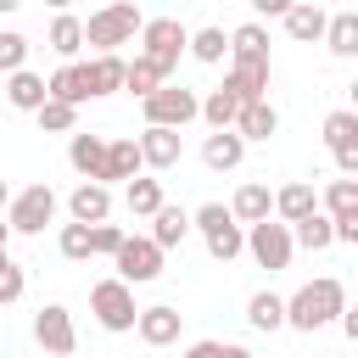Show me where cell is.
<instances>
[{"instance_id":"cell-9","label":"cell","mask_w":358,"mask_h":358,"mask_svg":"<svg viewBox=\"0 0 358 358\" xmlns=\"http://www.w3.org/2000/svg\"><path fill=\"white\" fill-rule=\"evenodd\" d=\"M6 207H11V213H6V224H11L17 235H39V229L56 218V190H50V185H28V190H22V196H11Z\"/></svg>"},{"instance_id":"cell-7","label":"cell","mask_w":358,"mask_h":358,"mask_svg":"<svg viewBox=\"0 0 358 358\" xmlns=\"http://www.w3.org/2000/svg\"><path fill=\"white\" fill-rule=\"evenodd\" d=\"M90 308H95V319H101V330H134V285H123V280H95L90 285Z\"/></svg>"},{"instance_id":"cell-24","label":"cell","mask_w":358,"mask_h":358,"mask_svg":"<svg viewBox=\"0 0 358 358\" xmlns=\"http://www.w3.org/2000/svg\"><path fill=\"white\" fill-rule=\"evenodd\" d=\"M145 162H140V145L134 140H106V173H101V185L106 179H134Z\"/></svg>"},{"instance_id":"cell-40","label":"cell","mask_w":358,"mask_h":358,"mask_svg":"<svg viewBox=\"0 0 358 358\" xmlns=\"http://www.w3.org/2000/svg\"><path fill=\"white\" fill-rule=\"evenodd\" d=\"M22 56H28V39L22 34H0V73H17Z\"/></svg>"},{"instance_id":"cell-34","label":"cell","mask_w":358,"mask_h":358,"mask_svg":"<svg viewBox=\"0 0 358 358\" xmlns=\"http://www.w3.org/2000/svg\"><path fill=\"white\" fill-rule=\"evenodd\" d=\"M185 50H190L196 62H207V67H213V62H224V56H229V39H224V28H201V34H190V45H185Z\"/></svg>"},{"instance_id":"cell-39","label":"cell","mask_w":358,"mask_h":358,"mask_svg":"<svg viewBox=\"0 0 358 358\" xmlns=\"http://www.w3.org/2000/svg\"><path fill=\"white\" fill-rule=\"evenodd\" d=\"M117 246H123V229H117V224H90V257H95V252L112 257Z\"/></svg>"},{"instance_id":"cell-18","label":"cell","mask_w":358,"mask_h":358,"mask_svg":"<svg viewBox=\"0 0 358 358\" xmlns=\"http://www.w3.org/2000/svg\"><path fill=\"white\" fill-rule=\"evenodd\" d=\"M45 90H50V101H67V106L90 101V78H84V62H62V67L45 78Z\"/></svg>"},{"instance_id":"cell-25","label":"cell","mask_w":358,"mask_h":358,"mask_svg":"<svg viewBox=\"0 0 358 358\" xmlns=\"http://www.w3.org/2000/svg\"><path fill=\"white\" fill-rule=\"evenodd\" d=\"M324 22H330V17H324L319 6H302V0L285 11V34L302 39V45H308V39H324Z\"/></svg>"},{"instance_id":"cell-41","label":"cell","mask_w":358,"mask_h":358,"mask_svg":"<svg viewBox=\"0 0 358 358\" xmlns=\"http://www.w3.org/2000/svg\"><path fill=\"white\" fill-rule=\"evenodd\" d=\"M22 285H28V274L6 257V268H0V308H6V302H17V296H22Z\"/></svg>"},{"instance_id":"cell-47","label":"cell","mask_w":358,"mask_h":358,"mask_svg":"<svg viewBox=\"0 0 358 358\" xmlns=\"http://www.w3.org/2000/svg\"><path fill=\"white\" fill-rule=\"evenodd\" d=\"M17 6H22V0H0V11H17Z\"/></svg>"},{"instance_id":"cell-2","label":"cell","mask_w":358,"mask_h":358,"mask_svg":"<svg viewBox=\"0 0 358 358\" xmlns=\"http://www.w3.org/2000/svg\"><path fill=\"white\" fill-rule=\"evenodd\" d=\"M140 28H145L140 6H134V0H112V6H101V11L84 22V45H95V50L106 56L112 45H129Z\"/></svg>"},{"instance_id":"cell-30","label":"cell","mask_w":358,"mask_h":358,"mask_svg":"<svg viewBox=\"0 0 358 358\" xmlns=\"http://www.w3.org/2000/svg\"><path fill=\"white\" fill-rule=\"evenodd\" d=\"M235 112H241V101H235V95L224 90V84H218V90H213V95H207V101L196 106V117H207L213 129H235Z\"/></svg>"},{"instance_id":"cell-17","label":"cell","mask_w":358,"mask_h":358,"mask_svg":"<svg viewBox=\"0 0 358 358\" xmlns=\"http://www.w3.org/2000/svg\"><path fill=\"white\" fill-rule=\"evenodd\" d=\"M67 162H73V168H78L90 185H101V173H106V140H101V134H73Z\"/></svg>"},{"instance_id":"cell-23","label":"cell","mask_w":358,"mask_h":358,"mask_svg":"<svg viewBox=\"0 0 358 358\" xmlns=\"http://www.w3.org/2000/svg\"><path fill=\"white\" fill-rule=\"evenodd\" d=\"M84 78H90V95H112V90H123V56L106 50V56L84 62Z\"/></svg>"},{"instance_id":"cell-49","label":"cell","mask_w":358,"mask_h":358,"mask_svg":"<svg viewBox=\"0 0 358 358\" xmlns=\"http://www.w3.org/2000/svg\"><path fill=\"white\" fill-rule=\"evenodd\" d=\"M0 268H6V252H0Z\"/></svg>"},{"instance_id":"cell-26","label":"cell","mask_w":358,"mask_h":358,"mask_svg":"<svg viewBox=\"0 0 358 358\" xmlns=\"http://www.w3.org/2000/svg\"><path fill=\"white\" fill-rule=\"evenodd\" d=\"M229 62H268V34H263L257 22L235 28V34H229Z\"/></svg>"},{"instance_id":"cell-27","label":"cell","mask_w":358,"mask_h":358,"mask_svg":"<svg viewBox=\"0 0 358 358\" xmlns=\"http://www.w3.org/2000/svg\"><path fill=\"white\" fill-rule=\"evenodd\" d=\"M274 213H280L285 224H296V218L319 213V196H313V185H285V190L274 196Z\"/></svg>"},{"instance_id":"cell-45","label":"cell","mask_w":358,"mask_h":358,"mask_svg":"<svg viewBox=\"0 0 358 358\" xmlns=\"http://www.w3.org/2000/svg\"><path fill=\"white\" fill-rule=\"evenodd\" d=\"M6 241H11V224H0V252H6Z\"/></svg>"},{"instance_id":"cell-36","label":"cell","mask_w":358,"mask_h":358,"mask_svg":"<svg viewBox=\"0 0 358 358\" xmlns=\"http://www.w3.org/2000/svg\"><path fill=\"white\" fill-rule=\"evenodd\" d=\"M34 117H39V129H45V134H73V123H78V106H67V101H45Z\"/></svg>"},{"instance_id":"cell-29","label":"cell","mask_w":358,"mask_h":358,"mask_svg":"<svg viewBox=\"0 0 358 358\" xmlns=\"http://www.w3.org/2000/svg\"><path fill=\"white\" fill-rule=\"evenodd\" d=\"M324 39H330V50H336V56H358V11L330 17V22H324Z\"/></svg>"},{"instance_id":"cell-5","label":"cell","mask_w":358,"mask_h":358,"mask_svg":"<svg viewBox=\"0 0 358 358\" xmlns=\"http://www.w3.org/2000/svg\"><path fill=\"white\" fill-rule=\"evenodd\" d=\"M196 106H201L196 90H185V84H157V90L145 95V123H151V129H185V123L196 117Z\"/></svg>"},{"instance_id":"cell-46","label":"cell","mask_w":358,"mask_h":358,"mask_svg":"<svg viewBox=\"0 0 358 358\" xmlns=\"http://www.w3.org/2000/svg\"><path fill=\"white\" fill-rule=\"evenodd\" d=\"M6 201H11V185H6V179H0V207H6Z\"/></svg>"},{"instance_id":"cell-35","label":"cell","mask_w":358,"mask_h":358,"mask_svg":"<svg viewBox=\"0 0 358 358\" xmlns=\"http://www.w3.org/2000/svg\"><path fill=\"white\" fill-rule=\"evenodd\" d=\"M157 84H168V78H162V73H157V67H151L145 56H134V62H123V90H134V95L145 101V95L157 90Z\"/></svg>"},{"instance_id":"cell-21","label":"cell","mask_w":358,"mask_h":358,"mask_svg":"<svg viewBox=\"0 0 358 358\" xmlns=\"http://www.w3.org/2000/svg\"><path fill=\"white\" fill-rule=\"evenodd\" d=\"M268 213H274L268 185H241V190H235V201H229V218H235V224H263Z\"/></svg>"},{"instance_id":"cell-3","label":"cell","mask_w":358,"mask_h":358,"mask_svg":"<svg viewBox=\"0 0 358 358\" xmlns=\"http://www.w3.org/2000/svg\"><path fill=\"white\" fill-rule=\"evenodd\" d=\"M140 39H145V62H151L162 78H173V67H179V56H185V45H190L185 22H179V17H151V22L140 28Z\"/></svg>"},{"instance_id":"cell-38","label":"cell","mask_w":358,"mask_h":358,"mask_svg":"<svg viewBox=\"0 0 358 358\" xmlns=\"http://www.w3.org/2000/svg\"><path fill=\"white\" fill-rule=\"evenodd\" d=\"M62 257H73V263L90 257V224H62Z\"/></svg>"},{"instance_id":"cell-16","label":"cell","mask_w":358,"mask_h":358,"mask_svg":"<svg viewBox=\"0 0 358 358\" xmlns=\"http://www.w3.org/2000/svg\"><path fill=\"white\" fill-rule=\"evenodd\" d=\"M6 101H11L17 112H39V106L50 101V90H45V78H39V73L17 67V73H6Z\"/></svg>"},{"instance_id":"cell-28","label":"cell","mask_w":358,"mask_h":358,"mask_svg":"<svg viewBox=\"0 0 358 358\" xmlns=\"http://www.w3.org/2000/svg\"><path fill=\"white\" fill-rule=\"evenodd\" d=\"M246 319H252V330H280V324H285V296L257 291V296L246 302Z\"/></svg>"},{"instance_id":"cell-11","label":"cell","mask_w":358,"mask_h":358,"mask_svg":"<svg viewBox=\"0 0 358 358\" xmlns=\"http://www.w3.org/2000/svg\"><path fill=\"white\" fill-rule=\"evenodd\" d=\"M324 145L336 151V168L352 179L358 173V112H330L324 117Z\"/></svg>"},{"instance_id":"cell-19","label":"cell","mask_w":358,"mask_h":358,"mask_svg":"<svg viewBox=\"0 0 358 358\" xmlns=\"http://www.w3.org/2000/svg\"><path fill=\"white\" fill-rule=\"evenodd\" d=\"M241 157H246V140H241L235 129H213L207 145H201V162L218 168V173H224V168H241Z\"/></svg>"},{"instance_id":"cell-15","label":"cell","mask_w":358,"mask_h":358,"mask_svg":"<svg viewBox=\"0 0 358 358\" xmlns=\"http://www.w3.org/2000/svg\"><path fill=\"white\" fill-rule=\"evenodd\" d=\"M67 213H73V224H106V213H112V190L84 179V185L67 196Z\"/></svg>"},{"instance_id":"cell-14","label":"cell","mask_w":358,"mask_h":358,"mask_svg":"<svg viewBox=\"0 0 358 358\" xmlns=\"http://www.w3.org/2000/svg\"><path fill=\"white\" fill-rule=\"evenodd\" d=\"M224 90L246 106V101H268V62H235L229 67V78H224Z\"/></svg>"},{"instance_id":"cell-1","label":"cell","mask_w":358,"mask_h":358,"mask_svg":"<svg viewBox=\"0 0 358 358\" xmlns=\"http://www.w3.org/2000/svg\"><path fill=\"white\" fill-rule=\"evenodd\" d=\"M336 313H347V291H341V280H330V274H324V280H308V285L285 302V324H291V330H308V336H313L319 324H330Z\"/></svg>"},{"instance_id":"cell-32","label":"cell","mask_w":358,"mask_h":358,"mask_svg":"<svg viewBox=\"0 0 358 358\" xmlns=\"http://www.w3.org/2000/svg\"><path fill=\"white\" fill-rule=\"evenodd\" d=\"M50 50H56V56H78V50H84V22L62 11V17L50 22Z\"/></svg>"},{"instance_id":"cell-12","label":"cell","mask_w":358,"mask_h":358,"mask_svg":"<svg viewBox=\"0 0 358 358\" xmlns=\"http://www.w3.org/2000/svg\"><path fill=\"white\" fill-rule=\"evenodd\" d=\"M179 324H185V313H179V308H168V302H157V308H140V313H134V330H140V341H145V347H168V341H179Z\"/></svg>"},{"instance_id":"cell-8","label":"cell","mask_w":358,"mask_h":358,"mask_svg":"<svg viewBox=\"0 0 358 358\" xmlns=\"http://www.w3.org/2000/svg\"><path fill=\"white\" fill-rule=\"evenodd\" d=\"M246 252L257 257V268H291V252H296V241H291V224H274V218H263V224H252L246 229Z\"/></svg>"},{"instance_id":"cell-22","label":"cell","mask_w":358,"mask_h":358,"mask_svg":"<svg viewBox=\"0 0 358 358\" xmlns=\"http://www.w3.org/2000/svg\"><path fill=\"white\" fill-rule=\"evenodd\" d=\"M185 235H190V213H185V207H168V201H162V207L151 213V241H157V246L168 252V246H179Z\"/></svg>"},{"instance_id":"cell-20","label":"cell","mask_w":358,"mask_h":358,"mask_svg":"<svg viewBox=\"0 0 358 358\" xmlns=\"http://www.w3.org/2000/svg\"><path fill=\"white\" fill-rule=\"evenodd\" d=\"M274 129H280V112H274L268 101H246V106L235 112V134H241V140H268Z\"/></svg>"},{"instance_id":"cell-13","label":"cell","mask_w":358,"mask_h":358,"mask_svg":"<svg viewBox=\"0 0 358 358\" xmlns=\"http://www.w3.org/2000/svg\"><path fill=\"white\" fill-rule=\"evenodd\" d=\"M134 145H140V162H145V168H173V162L185 157L179 129H151V123H145V134H140Z\"/></svg>"},{"instance_id":"cell-6","label":"cell","mask_w":358,"mask_h":358,"mask_svg":"<svg viewBox=\"0 0 358 358\" xmlns=\"http://www.w3.org/2000/svg\"><path fill=\"white\" fill-rule=\"evenodd\" d=\"M112 263H117V280L123 285H145V280L162 274V246L151 235H123V246L112 252Z\"/></svg>"},{"instance_id":"cell-48","label":"cell","mask_w":358,"mask_h":358,"mask_svg":"<svg viewBox=\"0 0 358 358\" xmlns=\"http://www.w3.org/2000/svg\"><path fill=\"white\" fill-rule=\"evenodd\" d=\"M45 6H56V11H67V6H73V0H45Z\"/></svg>"},{"instance_id":"cell-43","label":"cell","mask_w":358,"mask_h":358,"mask_svg":"<svg viewBox=\"0 0 358 358\" xmlns=\"http://www.w3.org/2000/svg\"><path fill=\"white\" fill-rule=\"evenodd\" d=\"M252 6H257V11H263V17H285V11H291V6H296V0H252Z\"/></svg>"},{"instance_id":"cell-44","label":"cell","mask_w":358,"mask_h":358,"mask_svg":"<svg viewBox=\"0 0 358 358\" xmlns=\"http://www.w3.org/2000/svg\"><path fill=\"white\" fill-rule=\"evenodd\" d=\"M224 358H252V352L246 347H224Z\"/></svg>"},{"instance_id":"cell-33","label":"cell","mask_w":358,"mask_h":358,"mask_svg":"<svg viewBox=\"0 0 358 358\" xmlns=\"http://www.w3.org/2000/svg\"><path fill=\"white\" fill-rule=\"evenodd\" d=\"M123 201H129V213H134V218H151V213L162 207V185H157V179H129Z\"/></svg>"},{"instance_id":"cell-31","label":"cell","mask_w":358,"mask_h":358,"mask_svg":"<svg viewBox=\"0 0 358 358\" xmlns=\"http://www.w3.org/2000/svg\"><path fill=\"white\" fill-rule=\"evenodd\" d=\"M291 241H296V246H308V252H324L336 235H330V218H324V213H308V218H296V224H291Z\"/></svg>"},{"instance_id":"cell-42","label":"cell","mask_w":358,"mask_h":358,"mask_svg":"<svg viewBox=\"0 0 358 358\" xmlns=\"http://www.w3.org/2000/svg\"><path fill=\"white\" fill-rule=\"evenodd\" d=\"M185 358H224V341H196L185 347Z\"/></svg>"},{"instance_id":"cell-37","label":"cell","mask_w":358,"mask_h":358,"mask_svg":"<svg viewBox=\"0 0 358 358\" xmlns=\"http://www.w3.org/2000/svg\"><path fill=\"white\" fill-rule=\"evenodd\" d=\"M324 207H330V218H358V185L352 179H330Z\"/></svg>"},{"instance_id":"cell-4","label":"cell","mask_w":358,"mask_h":358,"mask_svg":"<svg viewBox=\"0 0 358 358\" xmlns=\"http://www.w3.org/2000/svg\"><path fill=\"white\" fill-rule=\"evenodd\" d=\"M190 224L207 235V252H213L218 263H229V257H241V252H246V235H241V224L229 218V207H224V201L196 207V218H190Z\"/></svg>"},{"instance_id":"cell-10","label":"cell","mask_w":358,"mask_h":358,"mask_svg":"<svg viewBox=\"0 0 358 358\" xmlns=\"http://www.w3.org/2000/svg\"><path fill=\"white\" fill-rule=\"evenodd\" d=\"M34 336H39V347H45V352H56V358H67V352L78 347V330H73V313H67L62 302H45V308L34 313Z\"/></svg>"}]
</instances>
